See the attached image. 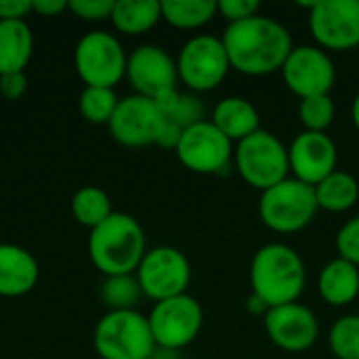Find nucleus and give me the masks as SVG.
<instances>
[{"instance_id": "obj_17", "label": "nucleus", "mask_w": 359, "mask_h": 359, "mask_svg": "<svg viewBox=\"0 0 359 359\" xmlns=\"http://www.w3.org/2000/svg\"><path fill=\"white\" fill-rule=\"evenodd\" d=\"M288 164L292 179L316 187L337 170L339 149L328 133H299L288 145Z\"/></svg>"}, {"instance_id": "obj_37", "label": "nucleus", "mask_w": 359, "mask_h": 359, "mask_svg": "<svg viewBox=\"0 0 359 359\" xmlns=\"http://www.w3.org/2000/svg\"><path fill=\"white\" fill-rule=\"evenodd\" d=\"M351 120H353L355 128H358V130H359V93H358V95H355L353 103H351Z\"/></svg>"}, {"instance_id": "obj_30", "label": "nucleus", "mask_w": 359, "mask_h": 359, "mask_svg": "<svg viewBox=\"0 0 359 359\" xmlns=\"http://www.w3.org/2000/svg\"><path fill=\"white\" fill-rule=\"evenodd\" d=\"M337 118V105L330 95L301 99L299 120L309 133H326Z\"/></svg>"}, {"instance_id": "obj_22", "label": "nucleus", "mask_w": 359, "mask_h": 359, "mask_svg": "<svg viewBox=\"0 0 359 359\" xmlns=\"http://www.w3.org/2000/svg\"><path fill=\"white\" fill-rule=\"evenodd\" d=\"M162 19V2L158 0H116L111 23L120 34L141 36L156 27Z\"/></svg>"}, {"instance_id": "obj_34", "label": "nucleus", "mask_w": 359, "mask_h": 359, "mask_svg": "<svg viewBox=\"0 0 359 359\" xmlns=\"http://www.w3.org/2000/svg\"><path fill=\"white\" fill-rule=\"evenodd\" d=\"M27 90V78L25 72L19 74H4L0 76V95L8 101H17Z\"/></svg>"}, {"instance_id": "obj_33", "label": "nucleus", "mask_w": 359, "mask_h": 359, "mask_svg": "<svg viewBox=\"0 0 359 359\" xmlns=\"http://www.w3.org/2000/svg\"><path fill=\"white\" fill-rule=\"evenodd\" d=\"M261 2L259 0H219L217 2V15L227 19V23H238L248 17L259 15Z\"/></svg>"}, {"instance_id": "obj_9", "label": "nucleus", "mask_w": 359, "mask_h": 359, "mask_svg": "<svg viewBox=\"0 0 359 359\" xmlns=\"http://www.w3.org/2000/svg\"><path fill=\"white\" fill-rule=\"evenodd\" d=\"M156 349L181 351L189 347L204 324L202 305L187 292L175 299L160 301L151 307L147 316Z\"/></svg>"}, {"instance_id": "obj_36", "label": "nucleus", "mask_w": 359, "mask_h": 359, "mask_svg": "<svg viewBox=\"0 0 359 359\" xmlns=\"http://www.w3.org/2000/svg\"><path fill=\"white\" fill-rule=\"evenodd\" d=\"M63 11H67V0H32V13L42 17H57Z\"/></svg>"}, {"instance_id": "obj_16", "label": "nucleus", "mask_w": 359, "mask_h": 359, "mask_svg": "<svg viewBox=\"0 0 359 359\" xmlns=\"http://www.w3.org/2000/svg\"><path fill=\"white\" fill-rule=\"evenodd\" d=\"M126 78L135 88V95L156 99L162 93L177 88V59H172L170 53L162 46L141 44L128 55Z\"/></svg>"}, {"instance_id": "obj_24", "label": "nucleus", "mask_w": 359, "mask_h": 359, "mask_svg": "<svg viewBox=\"0 0 359 359\" xmlns=\"http://www.w3.org/2000/svg\"><path fill=\"white\" fill-rule=\"evenodd\" d=\"M217 15V0H164L162 19L177 29H200Z\"/></svg>"}, {"instance_id": "obj_3", "label": "nucleus", "mask_w": 359, "mask_h": 359, "mask_svg": "<svg viewBox=\"0 0 359 359\" xmlns=\"http://www.w3.org/2000/svg\"><path fill=\"white\" fill-rule=\"evenodd\" d=\"M145 252V231L133 215L114 212L90 229L88 257L105 278L135 273Z\"/></svg>"}, {"instance_id": "obj_27", "label": "nucleus", "mask_w": 359, "mask_h": 359, "mask_svg": "<svg viewBox=\"0 0 359 359\" xmlns=\"http://www.w3.org/2000/svg\"><path fill=\"white\" fill-rule=\"evenodd\" d=\"M101 301L109 307V311H128L135 309L141 301L143 292L135 273L126 276H107L99 288Z\"/></svg>"}, {"instance_id": "obj_1", "label": "nucleus", "mask_w": 359, "mask_h": 359, "mask_svg": "<svg viewBox=\"0 0 359 359\" xmlns=\"http://www.w3.org/2000/svg\"><path fill=\"white\" fill-rule=\"evenodd\" d=\"M221 40L231 69L244 76L280 72L294 48L288 27L261 13L238 23H227Z\"/></svg>"}, {"instance_id": "obj_32", "label": "nucleus", "mask_w": 359, "mask_h": 359, "mask_svg": "<svg viewBox=\"0 0 359 359\" xmlns=\"http://www.w3.org/2000/svg\"><path fill=\"white\" fill-rule=\"evenodd\" d=\"M116 0H69L67 11L84 21H105L111 19Z\"/></svg>"}, {"instance_id": "obj_10", "label": "nucleus", "mask_w": 359, "mask_h": 359, "mask_svg": "<svg viewBox=\"0 0 359 359\" xmlns=\"http://www.w3.org/2000/svg\"><path fill=\"white\" fill-rule=\"evenodd\" d=\"M135 276L143 297L160 303L187 292L191 282V265L179 248L156 246L145 252Z\"/></svg>"}, {"instance_id": "obj_14", "label": "nucleus", "mask_w": 359, "mask_h": 359, "mask_svg": "<svg viewBox=\"0 0 359 359\" xmlns=\"http://www.w3.org/2000/svg\"><path fill=\"white\" fill-rule=\"evenodd\" d=\"M166 118L154 99L128 95L118 101V107L107 124L109 135L124 147L158 145Z\"/></svg>"}, {"instance_id": "obj_29", "label": "nucleus", "mask_w": 359, "mask_h": 359, "mask_svg": "<svg viewBox=\"0 0 359 359\" xmlns=\"http://www.w3.org/2000/svg\"><path fill=\"white\" fill-rule=\"evenodd\" d=\"M328 345L337 359H359V313L343 316L332 324Z\"/></svg>"}, {"instance_id": "obj_23", "label": "nucleus", "mask_w": 359, "mask_h": 359, "mask_svg": "<svg viewBox=\"0 0 359 359\" xmlns=\"http://www.w3.org/2000/svg\"><path fill=\"white\" fill-rule=\"evenodd\" d=\"M318 208L328 212H347L359 200V183L351 172L334 170L313 187Z\"/></svg>"}, {"instance_id": "obj_11", "label": "nucleus", "mask_w": 359, "mask_h": 359, "mask_svg": "<svg viewBox=\"0 0 359 359\" xmlns=\"http://www.w3.org/2000/svg\"><path fill=\"white\" fill-rule=\"evenodd\" d=\"M309 29L326 53L355 48L359 46V0L309 2Z\"/></svg>"}, {"instance_id": "obj_7", "label": "nucleus", "mask_w": 359, "mask_h": 359, "mask_svg": "<svg viewBox=\"0 0 359 359\" xmlns=\"http://www.w3.org/2000/svg\"><path fill=\"white\" fill-rule=\"evenodd\" d=\"M126 61L122 42L105 29L84 34L74 48V67L84 86L114 88L126 78Z\"/></svg>"}, {"instance_id": "obj_26", "label": "nucleus", "mask_w": 359, "mask_h": 359, "mask_svg": "<svg viewBox=\"0 0 359 359\" xmlns=\"http://www.w3.org/2000/svg\"><path fill=\"white\" fill-rule=\"evenodd\" d=\"M72 215L80 225L95 229L114 215L111 200L101 187L95 185L80 187L72 198Z\"/></svg>"}, {"instance_id": "obj_12", "label": "nucleus", "mask_w": 359, "mask_h": 359, "mask_svg": "<svg viewBox=\"0 0 359 359\" xmlns=\"http://www.w3.org/2000/svg\"><path fill=\"white\" fill-rule=\"evenodd\" d=\"M280 72L286 88L299 99L330 95L337 80V69L330 55L318 44L294 46Z\"/></svg>"}, {"instance_id": "obj_20", "label": "nucleus", "mask_w": 359, "mask_h": 359, "mask_svg": "<svg viewBox=\"0 0 359 359\" xmlns=\"http://www.w3.org/2000/svg\"><path fill=\"white\" fill-rule=\"evenodd\" d=\"M318 292L330 307H347L359 294V267L345 259H332L318 276Z\"/></svg>"}, {"instance_id": "obj_21", "label": "nucleus", "mask_w": 359, "mask_h": 359, "mask_svg": "<svg viewBox=\"0 0 359 359\" xmlns=\"http://www.w3.org/2000/svg\"><path fill=\"white\" fill-rule=\"evenodd\" d=\"M34 53V34L27 21H0V76L25 72Z\"/></svg>"}, {"instance_id": "obj_25", "label": "nucleus", "mask_w": 359, "mask_h": 359, "mask_svg": "<svg viewBox=\"0 0 359 359\" xmlns=\"http://www.w3.org/2000/svg\"><path fill=\"white\" fill-rule=\"evenodd\" d=\"M154 101H156L158 109L162 111V116L183 130L206 120L204 105L194 93H179L177 88H172L168 93H162Z\"/></svg>"}, {"instance_id": "obj_38", "label": "nucleus", "mask_w": 359, "mask_h": 359, "mask_svg": "<svg viewBox=\"0 0 359 359\" xmlns=\"http://www.w3.org/2000/svg\"><path fill=\"white\" fill-rule=\"evenodd\" d=\"M145 359H156V358H154V355H151V358H145Z\"/></svg>"}, {"instance_id": "obj_4", "label": "nucleus", "mask_w": 359, "mask_h": 359, "mask_svg": "<svg viewBox=\"0 0 359 359\" xmlns=\"http://www.w3.org/2000/svg\"><path fill=\"white\" fill-rule=\"evenodd\" d=\"M93 347L101 359H145L156 353L147 316L137 309L107 311L95 326Z\"/></svg>"}, {"instance_id": "obj_31", "label": "nucleus", "mask_w": 359, "mask_h": 359, "mask_svg": "<svg viewBox=\"0 0 359 359\" xmlns=\"http://www.w3.org/2000/svg\"><path fill=\"white\" fill-rule=\"evenodd\" d=\"M337 252L339 259L349 261L359 267V215L349 219L337 233Z\"/></svg>"}, {"instance_id": "obj_5", "label": "nucleus", "mask_w": 359, "mask_h": 359, "mask_svg": "<svg viewBox=\"0 0 359 359\" xmlns=\"http://www.w3.org/2000/svg\"><path fill=\"white\" fill-rule=\"evenodd\" d=\"M238 175L246 185L261 194L288 179V147L269 130L259 128L233 147Z\"/></svg>"}, {"instance_id": "obj_19", "label": "nucleus", "mask_w": 359, "mask_h": 359, "mask_svg": "<svg viewBox=\"0 0 359 359\" xmlns=\"http://www.w3.org/2000/svg\"><path fill=\"white\" fill-rule=\"evenodd\" d=\"M210 122L231 141L240 143L261 128V114L252 101L246 97H225L221 99L210 114Z\"/></svg>"}, {"instance_id": "obj_15", "label": "nucleus", "mask_w": 359, "mask_h": 359, "mask_svg": "<svg viewBox=\"0 0 359 359\" xmlns=\"http://www.w3.org/2000/svg\"><path fill=\"white\" fill-rule=\"evenodd\" d=\"M263 326L267 339L286 353H303L311 349L320 337V322L316 313L301 303L267 309Z\"/></svg>"}, {"instance_id": "obj_8", "label": "nucleus", "mask_w": 359, "mask_h": 359, "mask_svg": "<svg viewBox=\"0 0 359 359\" xmlns=\"http://www.w3.org/2000/svg\"><path fill=\"white\" fill-rule=\"evenodd\" d=\"M231 65L221 36H191L177 55L179 82L191 93H208L223 84Z\"/></svg>"}, {"instance_id": "obj_18", "label": "nucleus", "mask_w": 359, "mask_h": 359, "mask_svg": "<svg viewBox=\"0 0 359 359\" xmlns=\"http://www.w3.org/2000/svg\"><path fill=\"white\" fill-rule=\"evenodd\" d=\"M38 261L17 244H0V297L17 299L38 284Z\"/></svg>"}, {"instance_id": "obj_6", "label": "nucleus", "mask_w": 359, "mask_h": 359, "mask_svg": "<svg viewBox=\"0 0 359 359\" xmlns=\"http://www.w3.org/2000/svg\"><path fill=\"white\" fill-rule=\"evenodd\" d=\"M318 210L313 187L292 177L265 189L259 200V217L263 225L276 233L303 231Z\"/></svg>"}, {"instance_id": "obj_2", "label": "nucleus", "mask_w": 359, "mask_h": 359, "mask_svg": "<svg viewBox=\"0 0 359 359\" xmlns=\"http://www.w3.org/2000/svg\"><path fill=\"white\" fill-rule=\"evenodd\" d=\"M307 271L301 255L282 242L261 246L250 261V288L267 309L299 303Z\"/></svg>"}, {"instance_id": "obj_35", "label": "nucleus", "mask_w": 359, "mask_h": 359, "mask_svg": "<svg viewBox=\"0 0 359 359\" xmlns=\"http://www.w3.org/2000/svg\"><path fill=\"white\" fill-rule=\"evenodd\" d=\"M32 13V0H0V21H25Z\"/></svg>"}, {"instance_id": "obj_13", "label": "nucleus", "mask_w": 359, "mask_h": 359, "mask_svg": "<svg viewBox=\"0 0 359 359\" xmlns=\"http://www.w3.org/2000/svg\"><path fill=\"white\" fill-rule=\"evenodd\" d=\"M175 154L196 175H219L233 158V143L210 120H202L183 130Z\"/></svg>"}, {"instance_id": "obj_28", "label": "nucleus", "mask_w": 359, "mask_h": 359, "mask_svg": "<svg viewBox=\"0 0 359 359\" xmlns=\"http://www.w3.org/2000/svg\"><path fill=\"white\" fill-rule=\"evenodd\" d=\"M118 95L114 88H99V86H84L78 97V109L84 120L90 124H109L116 107Z\"/></svg>"}]
</instances>
